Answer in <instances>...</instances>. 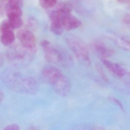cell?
<instances>
[{
  "label": "cell",
  "mask_w": 130,
  "mask_h": 130,
  "mask_svg": "<svg viewBox=\"0 0 130 130\" xmlns=\"http://www.w3.org/2000/svg\"><path fill=\"white\" fill-rule=\"evenodd\" d=\"M57 2L55 0H41L39 1V4L43 8L50 9L55 6Z\"/></svg>",
  "instance_id": "obj_13"
},
{
  "label": "cell",
  "mask_w": 130,
  "mask_h": 130,
  "mask_svg": "<svg viewBox=\"0 0 130 130\" xmlns=\"http://www.w3.org/2000/svg\"><path fill=\"white\" fill-rule=\"evenodd\" d=\"M117 42L124 49L130 50V38L126 37H120L117 39Z\"/></svg>",
  "instance_id": "obj_12"
},
{
  "label": "cell",
  "mask_w": 130,
  "mask_h": 130,
  "mask_svg": "<svg viewBox=\"0 0 130 130\" xmlns=\"http://www.w3.org/2000/svg\"><path fill=\"white\" fill-rule=\"evenodd\" d=\"M52 85L54 91L60 96H66L70 91V84L66 76Z\"/></svg>",
  "instance_id": "obj_7"
},
{
  "label": "cell",
  "mask_w": 130,
  "mask_h": 130,
  "mask_svg": "<svg viewBox=\"0 0 130 130\" xmlns=\"http://www.w3.org/2000/svg\"><path fill=\"white\" fill-rule=\"evenodd\" d=\"M20 127L16 124H11L7 126L3 130H20Z\"/></svg>",
  "instance_id": "obj_15"
},
{
  "label": "cell",
  "mask_w": 130,
  "mask_h": 130,
  "mask_svg": "<svg viewBox=\"0 0 130 130\" xmlns=\"http://www.w3.org/2000/svg\"><path fill=\"white\" fill-rule=\"evenodd\" d=\"M42 74L46 82L52 85L65 76L60 70L53 66L45 68Z\"/></svg>",
  "instance_id": "obj_5"
},
{
  "label": "cell",
  "mask_w": 130,
  "mask_h": 130,
  "mask_svg": "<svg viewBox=\"0 0 130 130\" xmlns=\"http://www.w3.org/2000/svg\"><path fill=\"white\" fill-rule=\"evenodd\" d=\"M102 62L105 67L115 75L119 78H122L125 75V69L118 64L105 59H102Z\"/></svg>",
  "instance_id": "obj_8"
},
{
  "label": "cell",
  "mask_w": 130,
  "mask_h": 130,
  "mask_svg": "<svg viewBox=\"0 0 130 130\" xmlns=\"http://www.w3.org/2000/svg\"><path fill=\"white\" fill-rule=\"evenodd\" d=\"M67 41L69 47L78 59L85 62H89L88 51L82 41L75 38H69Z\"/></svg>",
  "instance_id": "obj_2"
},
{
  "label": "cell",
  "mask_w": 130,
  "mask_h": 130,
  "mask_svg": "<svg viewBox=\"0 0 130 130\" xmlns=\"http://www.w3.org/2000/svg\"><path fill=\"white\" fill-rule=\"evenodd\" d=\"M23 5V2L21 0L8 1L5 6L6 13L8 18L16 17H21L23 14L21 8Z\"/></svg>",
  "instance_id": "obj_4"
},
{
  "label": "cell",
  "mask_w": 130,
  "mask_h": 130,
  "mask_svg": "<svg viewBox=\"0 0 130 130\" xmlns=\"http://www.w3.org/2000/svg\"><path fill=\"white\" fill-rule=\"evenodd\" d=\"M12 30L9 24L8 20H5L2 21L0 25V31L2 33L5 31Z\"/></svg>",
  "instance_id": "obj_14"
},
{
  "label": "cell",
  "mask_w": 130,
  "mask_h": 130,
  "mask_svg": "<svg viewBox=\"0 0 130 130\" xmlns=\"http://www.w3.org/2000/svg\"><path fill=\"white\" fill-rule=\"evenodd\" d=\"M15 40V36L12 30L7 31L2 33L1 41L5 46L11 45Z\"/></svg>",
  "instance_id": "obj_9"
},
{
  "label": "cell",
  "mask_w": 130,
  "mask_h": 130,
  "mask_svg": "<svg viewBox=\"0 0 130 130\" xmlns=\"http://www.w3.org/2000/svg\"><path fill=\"white\" fill-rule=\"evenodd\" d=\"M17 36L24 48L31 52H36V38L31 31L28 30H21L18 32Z\"/></svg>",
  "instance_id": "obj_3"
},
{
  "label": "cell",
  "mask_w": 130,
  "mask_h": 130,
  "mask_svg": "<svg viewBox=\"0 0 130 130\" xmlns=\"http://www.w3.org/2000/svg\"><path fill=\"white\" fill-rule=\"evenodd\" d=\"M112 100H113L114 102H115L118 106H119L121 109H122V110L124 111L123 107V105L119 100H118L117 99H116V98H112Z\"/></svg>",
  "instance_id": "obj_16"
},
{
  "label": "cell",
  "mask_w": 130,
  "mask_h": 130,
  "mask_svg": "<svg viewBox=\"0 0 130 130\" xmlns=\"http://www.w3.org/2000/svg\"><path fill=\"white\" fill-rule=\"evenodd\" d=\"M41 46L47 60L51 62L64 64L67 58L65 52L46 40L41 42Z\"/></svg>",
  "instance_id": "obj_1"
},
{
  "label": "cell",
  "mask_w": 130,
  "mask_h": 130,
  "mask_svg": "<svg viewBox=\"0 0 130 130\" xmlns=\"http://www.w3.org/2000/svg\"><path fill=\"white\" fill-rule=\"evenodd\" d=\"M9 24L12 30L18 29L21 27L23 25V21L21 17H12L8 18Z\"/></svg>",
  "instance_id": "obj_11"
},
{
  "label": "cell",
  "mask_w": 130,
  "mask_h": 130,
  "mask_svg": "<svg viewBox=\"0 0 130 130\" xmlns=\"http://www.w3.org/2000/svg\"><path fill=\"white\" fill-rule=\"evenodd\" d=\"M94 48L97 52L104 57H107L112 54L111 49L102 43L98 42L94 44Z\"/></svg>",
  "instance_id": "obj_10"
},
{
  "label": "cell",
  "mask_w": 130,
  "mask_h": 130,
  "mask_svg": "<svg viewBox=\"0 0 130 130\" xmlns=\"http://www.w3.org/2000/svg\"><path fill=\"white\" fill-rule=\"evenodd\" d=\"M51 31L55 35H61L63 32V28L61 22V18L56 10L53 11L50 14Z\"/></svg>",
  "instance_id": "obj_6"
},
{
  "label": "cell",
  "mask_w": 130,
  "mask_h": 130,
  "mask_svg": "<svg viewBox=\"0 0 130 130\" xmlns=\"http://www.w3.org/2000/svg\"><path fill=\"white\" fill-rule=\"evenodd\" d=\"M4 95L1 90H0V102H1L4 98Z\"/></svg>",
  "instance_id": "obj_17"
}]
</instances>
